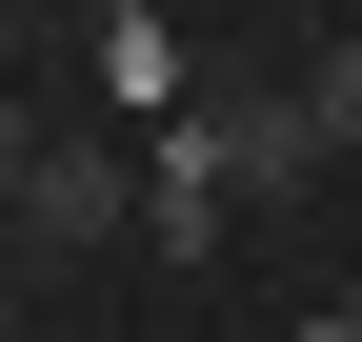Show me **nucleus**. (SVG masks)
<instances>
[{
    "label": "nucleus",
    "mask_w": 362,
    "mask_h": 342,
    "mask_svg": "<svg viewBox=\"0 0 362 342\" xmlns=\"http://www.w3.org/2000/svg\"><path fill=\"white\" fill-rule=\"evenodd\" d=\"M40 161H61V121H40V101H21V81H0V201H21V182H40Z\"/></svg>",
    "instance_id": "obj_5"
},
{
    "label": "nucleus",
    "mask_w": 362,
    "mask_h": 342,
    "mask_svg": "<svg viewBox=\"0 0 362 342\" xmlns=\"http://www.w3.org/2000/svg\"><path fill=\"white\" fill-rule=\"evenodd\" d=\"M282 342H362V302H302V322H282Z\"/></svg>",
    "instance_id": "obj_6"
},
{
    "label": "nucleus",
    "mask_w": 362,
    "mask_h": 342,
    "mask_svg": "<svg viewBox=\"0 0 362 342\" xmlns=\"http://www.w3.org/2000/svg\"><path fill=\"white\" fill-rule=\"evenodd\" d=\"M101 81H121V101H202L181 40H161V0H101Z\"/></svg>",
    "instance_id": "obj_3"
},
{
    "label": "nucleus",
    "mask_w": 362,
    "mask_h": 342,
    "mask_svg": "<svg viewBox=\"0 0 362 342\" xmlns=\"http://www.w3.org/2000/svg\"><path fill=\"white\" fill-rule=\"evenodd\" d=\"M181 182H221V201H322V121H302V81H202V101H181Z\"/></svg>",
    "instance_id": "obj_1"
},
{
    "label": "nucleus",
    "mask_w": 362,
    "mask_h": 342,
    "mask_svg": "<svg viewBox=\"0 0 362 342\" xmlns=\"http://www.w3.org/2000/svg\"><path fill=\"white\" fill-rule=\"evenodd\" d=\"M141 201H161V182H141L121 141H61V161L21 182V201H0V242H40V262H101V242L141 222Z\"/></svg>",
    "instance_id": "obj_2"
},
{
    "label": "nucleus",
    "mask_w": 362,
    "mask_h": 342,
    "mask_svg": "<svg viewBox=\"0 0 362 342\" xmlns=\"http://www.w3.org/2000/svg\"><path fill=\"white\" fill-rule=\"evenodd\" d=\"M302 121L362 161V20H322V40H302Z\"/></svg>",
    "instance_id": "obj_4"
}]
</instances>
